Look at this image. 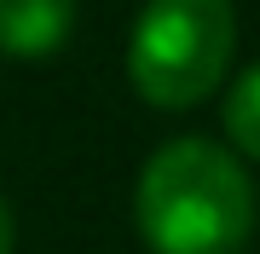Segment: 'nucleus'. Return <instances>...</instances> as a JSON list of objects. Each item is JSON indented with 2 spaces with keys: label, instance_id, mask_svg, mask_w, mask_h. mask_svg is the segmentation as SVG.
Returning a JSON list of instances; mask_svg holds the SVG:
<instances>
[{
  "label": "nucleus",
  "instance_id": "1",
  "mask_svg": "<svg viewBox=\"0 0 260 254\" xmlns=\"http://www.w3.org/2000/svg\"><path fill=\"white\" fill-rule=\"evenodd\" d=\"M133 226L150 254H243L254 237V179L220 139L179 133L139 168Z\"/></svg>",
  "mask_w": 260,
  "mask_h": 254
},
{
  "label": "nucleus",
  "instance_id": "2",
  "mask_svg": "<svg viewBox=\"0 0 260 254\" xmlns=\"http://www.w3.org/2000/svg\"><path fill=\"white\" fill-rule=\"evenodd\" d=\"M232 47V0H150L127 35V81L150 110H191L220 93Z\"/></svg>",
  "mask_w": 260,
  "mask_h": 254
},
{
  "label": "nucleus",
  "instance_id": "3",
  "mask_svg": "<svg viewBox=\"0 0 260 254\" xmlns=\"http://www.w3.org/2000/svg\"><path fill=\"white\" fill-rule=\"evenodd\" d=\"M75 29V0H0V52L52 58Z\"/></svg>",
  "mask_w": 260,
  "mask_h": 254
},
{
  "label": "nucleus",
  "instance_id": "4",
  "mask_svg": "<svg viewBox=\"0 0 260 254\" xmlns=\"http://www.w3.org/2000/svg\"><path fill=\"white\" fill-rule=\"evenodd\" d=\"M225 139L237 144L243 156L260 162V64H249L243 76L225 87Z\"/></svg>",
  "mask_w": 260,
  "mask_h": 254
},
{
  "label": "nucleus",
  "instance_id": "5",
  "mask_svg": "<svg viewBox=\"0 0 260 254\" xmlns=\"http://www.w3.org/2000/svg\"><path fill=\"white\" fill-rule=\"evenodd\" d=\"M0 254H12V208H6V197H0Z\"/></svg>",
  "mask_w": 260,
  "mask_h": 254
}]
</instances>
